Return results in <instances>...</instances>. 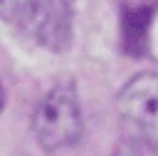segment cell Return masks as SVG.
<instances>
[{
  "mask_svg": "<svg viewBox=\"0 0 158 156\" xmlns=\"http://www.w3.org/2000/svg\"><path fill=\"white\" fill-rule=\"evenodd\" d=\"M74 2L77 0H0V15L37 45L64 52L72 42Z\"/></svg>",
  "mask_w": 158,
  "mask_h": 156,
  "instance_id": "obj_1",
  "label": "cell"
},
{
  "mask_svg": "<svg viewBox=\"0 0 158 156\" xmlns=\"http://www.w3.org/2000/svg\"><path fill=\"white\" fill-rule=\"evenodd\" d=\"M151 10L148 7H133L123 12V47L131 54H141L146 47Z\"/></svg>",
  "mask_w": 158,
  "mask_h": 156,
  "instance_id": "obj_4",
  "label": "cell"
},
{
  "mask_svg": "<svg viewBox=\"0 0 158 156\" xmlns=\"http://www.w3.org/2000/svg\"><path fill=\"white\" fill-rule=\"evenodd\" d=\"M111 156H156V146H151V144L131 136V139H123V141L114 149Z\"/></svg>",
  "mask_w": 158,
  "mask_h": 156,
  "instance_id": "obj_5",
  "label": "cell"
},
{
  "mask_svg": "<svg viewBox=\"0 0 158 156\" xmlns=\"http://www.w3.org/2000/svg\"><path fill=\"white\" fill-rule=\"evenodd\" d=\"M2 102H5V99H2V87H0V109H2Z\"/></svg>",
  "mask_w": 158,
  "mask_h": 156,
  "instance_id": "obj_6",
  "label": "cell"
},
{
  "mask_svg": "<svg viewBox=\"0 0 158 156\" xmlns=\"http://www.w3.org/2000/svg\"><path fill=\"white\" fill-rule=\"evenodd\" d=\"M118 114L131 134L151 146H158V74L143 72L121 89Z\"/></svg>",
  "mask_w": 158,
  "mask_h": 156,
  "instance_id": "obj_3",
  "label": "cell"
},
{
  "mask_svg": "<svg viewBox=\"0 0 158 156\" xmlns=\"http://www.w3.org/2000/svg\"><path fill=\"white\" fill-rule=\"evenodd\" d=\"M32 131L42 149L57 151L81 136V106L72 82L54 84L32 114Z\"/></svg>",
  "mask_w": 158,
  "mask_h": 156,
  "instance_id": "obj_2",
  "label": "cell"
}]
</instances>
